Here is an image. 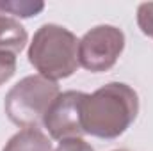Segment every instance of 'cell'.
<instances>
[{"label":"cell","mask_w":153,"mask_h":151,"mask_svg":"<svg viewBox=\"0 0 153 151\" xmlns=\"http://www.w3.org/2000/svg\"><path fill=\"white\" fill-rule=\"evenodd\" d=\"M137 112V93L126 84L111 82L93 94H85L82 128L85 133L100 139H116L135 121Z\"/></svg>","instance_id":"obj_1"},{"label":"cell","mask_w":153,"mask_h":151,"mask_svg":"<svg viewBox=\"0 0 153 151\" xmlns=\"http://www.w3.org/2000/svg\"><path fill=\"white\" fill-rule=\"evenodd\" d=\"M29 61L39 75L52 82L68 78L78 68V39L61 25L46 23L32 38Z\"/></svg>","instance_id":"obj_2"},{"label":"cell","mask_w":153,"mask_h":151,"mask_svg":"<svg viewBox=\"0 0 153 151\" xmlns=\"http://www.w3.org/2000/svg\"><path fill=\"white\" fill-rule=\"evenodd\" d=\"M59 96V85L41 75L20 80L5 96V114L22 128H38L52 101Z\"/></svg>","instance_id":"obj_3"},{"label":"cell","mask_w":153,"mask_h":151,"mask_svg":"<svg viewBox=\"0 0 153 151\" xmlns=\"http://www.w3.org/2000/svg\"><path fill=\"white\" fill-rule=\"evenodd\" d=\"M125 48V34L112 25H98L78 41V64L89 71H107Z\"/></svg>","instance_id":"obj_4"},{"label":"cell","mask_w":153,"mask_h":151,"mask_svg":"<svg viewBox=\"0 0 153 151\" xmlns=\"http://www.w3.org/2000/svg\"><path fill=\"white\" fill-rule=\"evenodd\" d=\"M85 93L66 91L52 101L50 109L43 117V124L48 133L57 141L82 139L85 133L82 128V105Z\"/></svg>","instance_id":"obj_5"},{"label":"cell","mask_w":153,"mask_h":151,"mask_svg":"<svg viewBox=\"0 0 153 151\" xmlns=\"http://www.w3.org/2000/svg\"><path fill=\"white\" fill-rule=\"evenodd\" d=\"M27 39V30L22 27L20 21L0 13V52H9L16 55L25 48Z\"/></svg>","instance_id":"obj_6"},{"label":"cell","mask_w":153,"mask_h":151,"mask_svg":"<svg viewBox=\"0 0 153 151\" xmlns=\"http://www.w3.org/2000/svg\"><path fill=\"white\" fill-rule=\"evenodd\" d=\"M2 151H53L48 137L38 128H23L9 139Z\"/></svg>","instance_id":"obj_7"},{"label":"cell","mask_w":153,"mask_h":151,"mask_svg":"<svg viewBox=\"0 0 153 151\" xmlns=\"http://www.w3.org/2000/svg\"><path fill=\"white\" fill-rule=\"evenodd\" d=\"M45 9L43 2H4L0 0V13H9L20 18H30L36 16L38 13H41Z\"/></svg>","instance_id":"obj_8"},{"label":"cell","mask_w":153,"mask_h":151,"mask_svg":"<svg viewBox=\"0 0 153 151\" xmlns=\"http://www.w3.org/2000/svg\"><path fill=\"white\" fill-rule=\"evenodd\" d=\"M137 23L139 29L146 34L153 38V2H146L141 4L137 9Z\"/></svg>","instance_id":"obj_9"},{"label":"cell","mask_w":153,"mask_h":151,"mask_svg":"<svg viewBox=\"0 0 153 151\" xmlns=\"http://www.w3.org/2000/svg\"><path fill=\"white\" fill-rule=\"evenodd\" d=\"M16 71V57L9 52H0V85L5 84Z\"/></svg>","instance_id":"obj_10"},{"label":"cell","mask_w":153,"mask_h":151,"mask_svg":"<svg viewBox=\"0 0 153 151\" xmlns=\"http://www.w3.org/2000/svg\"><path fill=\"white\" fill-rule=\"evenodd\" d=\"M53 151H94L84 139H66L61 141V144Z\"/></svg>","instance_id":"obj_11"},{"label":"cell","mask_w":153,"mask_h":151,"mask_svg":"<svg viewBox=\"0 0 153 151\" xmlns=\"http://www.w3.org/2000/svg\"><path fill=\"white\" fill-rule=\"evenodd\" d=\"M116 151H126V150H116Z\"/></svg>","instance_id":"obj_12"}]
</instances>
